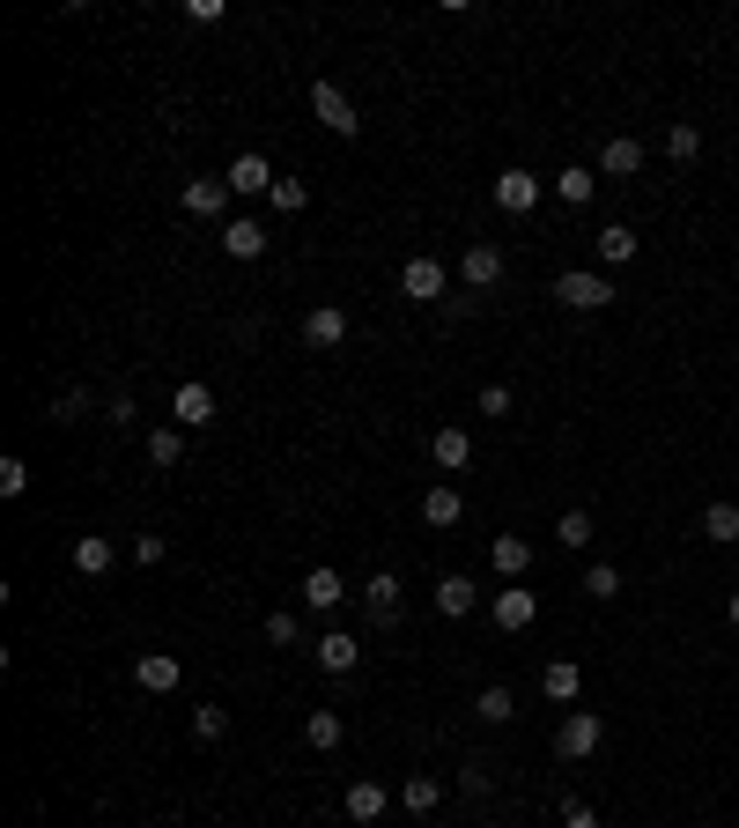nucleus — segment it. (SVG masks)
Returning a JSON list of instances; mask_svg holds the SVG:
<instances>
[{
  "label": "nucleus",
  "mask_w": 739,
  "mask_h": 828,
  "mask_svg": "<svg viewBox=\"0 0 739 828\" xmlns=\"http://www.w3.org/2000/svg\"><path fill=\"white\" fill-rule=\"evenodd\" d=\"M599 747H607V725H599V710H569L563 732H555V755H563V762H591Z\"/></svg>",
  "instance_id": "1"
},
{
  "label": "nucleus",
  "mask_w": 739,
  "mask_h": 828,
  "mask_svg": "<svg viewBox=\"0 0 739 828\" xmlns=\"http://www.w3.org/2000/svg\"><path fill=\"white\" fill-rule=\"evenodd\" d=\"M555 304H569V311H607V304H614V282H607V274H577V267H569L563 282H555Z\"/></svg>",
  "instance_id": "2"
},
{
  "label": "nucleus",
  "mask_w": 739,
  "mask_h": 828,
  "mask_svg": "<svg viewBox=\"0 0 739 828\" xmlns=\"http://www.w3.org/2000/svg\"><path fill=\"white\" fill-rule=\"evenodd\" d=\"M311 112H319V126L325 134H341V141H355V126H363L355 119V104H347L333 82H311Z\"/></svg>",
  "instance_id": "3"
},
{
  "label": "nucleus",
  "mask_w": 739,
  "mask_h": 828,
  "mask_svg": "<svg viewBox=\"0 0 739 828\" xmlns=\"http://www.w3.org/2000/svg\"><path fill=\"white\" fill-rule=\"evenodd\" d=\"M443 289H451L443 259H407V267H399V296H415V304H443Z\"/></svg>",
  "instance_id": "4"
},
{
  "label": "nucleus",
  "mask_w": 739,
  "mask_h": 828,
  "mask_svg": "<svg viewBox=\"0 0 739 828\" xmlns=\"http://www.w3.org/2000/svg\"><path fill=\"white\" fill-rule=\"evenodd\" d=\"M363 614L377 622V629H399V614H407V607H399V577H393V570H377V577L363 585Z\"/></svg>",
  "instance_id": "5"
},
{
  "label": "nucleus",
  "mask_w": 739,
  "mask_h": 828,
  "mask_svg": "<svg viewBox=\"0 0 739 828\" xmlns=\"http://www.w3.org/2000/svg\"><path fill=\"white\" fill-rule=\"evenodd\" d=\"M489 614H495V629H533V622H540V599H533V592H525V585H511V592H495V599H489Z\"/></svg>",
  "instance_id": "6"
},
{
  "label": "nucleus",
  "mask_w": 739,
  "mask_h": 828,
  "mask_svg": "<svg viewBox=\"0 0 739 828\" xmlns=\"http://www.w3.org/2000/svg\"><path fill=\"white\" fill-rule=\"evenodd\" d=\"M495 208H503V215H533V208H540V178L533 171H503L495 178Z\"/></svg>",
  "instance_id": "7"
},
{
  "label": "nucleus",
  "mask_w": 739,
  "mask_h": 828,
  "mask_svg": "<svg viewBox=\"0 0 739 828\" xmlns=\"http://www.w3.org/2000/svg\"><path fill=\"white\" fill-rule=\"evenodd\" d=\"M133 681H141L148 696H171V688L185 681V666H178L171 651H141V658H133Z\"/></svg>",
  "instance_id": "8"
},
{
  "label": "nucleus",
  "mask_w": 739,
  "mask_h": 828,
  "mask_svg": "<svg viewBox=\"0 0 739 828\" xmlns=\"http://www.w3.org/2000/svg\"><path fill=\"white\" fill-rule=\"evenodd\" d=\"M459 282H467V289H495V282H503V252H495V244H467V252H459Z\"/></svg>",
  "instance_id": "9"
},
{
  "label": "nucleus",
  "mask_w": 739,
  "mask_h": 828,
  "mask_svg": "<svg viewBox=\"0 0 739 828\" xmlns=\"http://www.w3.org/2000/svg\"><path fill=\"white\" fill-rule=\"evenodd\" d=\"M489 562H495V577H511V585H525V570H533V540L495 533V540H489Z\"/></svg>",
  "instance_id": "10"
},
{
  "label": "nucleus",
  "mask_w": 739,
  "mask_h": 828,
  "mask_svg": "<svg viewBox=\"0 0 739 828\" xmlns=\"http://www.w3.org/2000/svg\"><path fill=\"white\" fill-rule=\"evenodd\" d=\"M171 414H178V429H207V422H215V392L193 378V385L171 392Z\"/></svg>",
  "instance_id": "11"
},
{
  "label": "nucleus",
  "mask_w": 739,
  "mask_h": 828,
  "mask_svg": "<svg viewBox=\"0 0 739 828\" xmlns=\"http://www.w3.org/2000/svg\"><path fill=\"white\" fill-rule=\"evenodd\" d=\"M341 341H347V311H341V304L303 311V348H341Z\"/></svg>",
  "instance_id": "12"
},
{
  "label": "nucleus",
  "mask_w": 739,
  "mask_h": 828,
  "mask_svg": "<svg viewBox=\"0 0 739 828\" xmlns=\"http://www.w3.org/2000/svg\"><path fill=\"white\" fill-rule=\"evenodd\" d=\"M222 252H229V259H259V252H267V222L229 215L222 222Z\"/></svg>",
  "instance_id": "13"
},
{
  "label": "nucleus",
  "mask_w": 739,
  "mask_h": 828,
  "mask_svg": "<svg viewBox=\"0 0 739 828\" xmlns=\"http://www.w3.org/2000/svg\"><path fill=\"white\" fill-rule=\"evenodd\" d=\"M459 518H467V496H459L451 481H437L429 496H421V526H437V533H451Z\"/></svg>",
  "instance_id": "14"
},
{
  "label": "nucleus",
  "mask_w": 739,
  "mask_h": 828,
  "mask_svg": "<svg viewBox=\"0 0 739 828\" xmlns=\"http://www.w3.org/2000/svg\"><path fill=\"white\" fill-rule=\"evenodd\" d=\"M311 658H319L325 673H355V666H363V644H355V636H341V629H325L319 644H311Z\"/></svg>",
  "instance_id": "15"
},
{
  "label": "nucleus",
  "mask_w": 739,
  "mask_h": 828,
  "mask_svg": "<svg viewBox=\"0 0 739 828\" xmlns=\"http://www.w3.org/2000/svg\"><path fill=\"white\" fill-rule=\"evenodd\" d=\"M429 459H437L443 474H467V466H473V437L451 422V429H437V437H429Z\"/></svg>",
  "instance_id": "16"
},
{
  "label": "nucleus",
  "mask_w": 739,
  "mask_h": 828,
  "mask_svg": "<svg viewBox=\"0 0 739 828\" xmlns=\"http://www.w3.org/2000/svg\"><path fill=\"white\" fill-rule=\"evenodd\" d=\"M222 178H229V193H274V163H267V156H251V148Z\"/></svg>",
  "instance_id": "17"
},
{
  "label": "nucleus",
  "mask_w": 739,
  "mask_h": 828,
  "mask_svg": "<svg viewBox=\"0 0 739 828\" xmlns=\"http://www.w3.org/2000/svg\"><path fill=\"white\" fill-rule=\"evenodd\" d=\"M341 814H347V821H355V828H370V821H377V814H385V784H347V792H341Z\"/></svg>",
  "instance_id": "18"
},
{
  "label": "nucleus",
  "mask_w": 739,
  "mask_h": 828,
  "mask_svg": "<svg viewBox=\"0 0 739 828\" xmlns=\"http://www.w3.org/2000/svg\"><path fill=\"white\" fill-rule=\"evenodd\" d=\"M599 171H607V178H636L643 171V141H636V134H614V141L599 148Z\"/></svg>",
  "instance_id": "19"
},
{
  "label": "nucleus",
  "mask_w": 739,
  "mask_h": 828,
  "mask_svg": "<svg viewBox=\"0 0 739 828\" xmlns=\"http://www.w3.org/2000/svg\"><path fill=\"white\" fill-rule=\"evenodd\" d=\"M473 607H481V592H473V577H443V585H437V614H443V622H467Z\"/></svg>",
  "instance_id": "20"
},
{
  "label": "nucleus",
  "mask_w": 739,
  "mask_h": 828,
  "mask_svg": "<svg viewBox=\"0 0 739 828\" xmlns=\"http://www.w3.org/2000/svg\"><path fill=\"white\" fill-rule=\"evenodd\" d=\"M229 178H185V215H222Z\"/></svg>",
  "instance_id": "21"
},
{
  "label": "nucleus",
  "mask_w": 739,
  "mask_h": 828,
  "mask_svg": "<svg viewBox=\"0 0 739 828\" xmlns=\"http://www.w3.org/2000/svg\"><path fill=\"white\" fill-rule=\"evenodd\" d=\"M473 718H481V725H511V718H517V696H511L503 681H489L481 696H473Z\"/></svg>",
  "instance_id": "22"
},
{
  "label": "nucleus",
  "mask_w": 739,
  "mask_h": 828,
  "mask_svg": "<svg viewBox=\"0 0 739 828\" xmlns=\"http://www.w3.org/2000/svg\"><path fill=\"white\" fill-rule=\"evenodd\" d=\"M703 540L732 548V540H739V503H725V496H717V503H703Z\"/></svg>",
  "instance_id": "23"
},
{
  "label": "nucleus",
  "mask_w": 739,
  "mask_h": 828,
  "mask_svg": "<svg viewBox=\"0 0 739 828\" xmlns=\"http://www.w3.org/2000/svg\"><path fill=\"white\" fill-rule=\"evenodd\" d=\"M111 555H119V548H111L104 533H82V540H74V570H82V577H104V570H111Z\"/></svg>",
  "instance_id": "24"
},
{
  "label": "nucleus",
  "mask_w": 739,
  "mask_h": 828,
  "mask_svg": "<svg viewBox=\"0 0 739 828\" xmlns=\"http://www.w3.org/2000/svg\"><path fill=\"white\" fill-rule=\"evenodd\" d=\"M303 740H311V747H319V755H333V747H341V740H347L341 710H311V718H303Z\"/></svg>",
  "instance_id": "25"
},
{
  "label": "nucleus",
  "mask_w": 739,
  "mask_h": 828,
  "mask_svg": "<svg viewBox=\"0 0 739 828\" xmlns=\"http://www.w3.org/2000/svg\"><path fill=\"white\" fill-rule=\"evenodd\" d=\"M540 688H547V703H577V658H547Z\"/></svg>",
  "instance_id": "26"
},
{
  "label": "nucleus",
  "mask_w": 739,
  "mask_h": 828,
  "mask_svg": "<svg viewBox=\"0 0 739 828\" xmlns=\"http://www.w3.org/2000/svg\"><path fill=\"white\" fill-rule=\"evenodd\" d=\"M341 592H347V585H341V570H311V577H303V607H319V614H325V607H341Z\"/></svg>",
  "instance_id": "27"
},
{
  "label": "nucleus",
  "mask_w": 739,
  "mask_h": 828,
  "mask_svg": "<svg viewBox=\"0 0 739 828\" xmlns=\"http://www.w3.org/2000/svg\"><path fill=\"white\" fill-rule=\"evenodd\" d=\"M148 459H156L163 474H171V466L185 459V429H178V422H163V429H148Z\"/></svg>",
  "instance_id": "28"
},
{
  "label": "nucleus",
  "mask_w": 739,
  "mask_h": 828,
  "mask_svg": "<svg viewBox=\"0 0 739 828\" xmlns=\"http://www.w3.org/2000/svg\"><path fill=\"white\" fill-rule=\"evenodd\" d=\"M599 259H607V267L636 259V230H629V222H607V230H599Z\"/></svg>",
  "instance_id": "29"
},
{
  "label": "nucleus",
  "mask_w": 739,
  "mask_h": 828,
  "mask_svg": "<svg viewBox=\"0 0 739 828\" xmlns=\"http://www.w3.org/2000/svg\"><path fill=\"white\" fill-rule=\"evenodd\" d=\"M665 156H673V163H695V156H703V134H695V119H673V126H665Z\"/></svg>",
  "instance_id": "30"
},
{
  "label": "nucleus",
  "mask_w": 739,
  "mask_h": 828,
  "mask_svg": "<svg viewBox=\"0 0 739 828\" xmlns=\"http://www.w3.org/2000/svg\"><path fill=\"white\" fill-rule=\"evenodd\" d=\"M437 799H443L437 777H407L399 784V806H407V814H437Z\"/></svg>",
  "instance_id": "31"
},
{
  "label": "nucleus",
  "mask_w": 739,
  "mask_h": 828,
  "mask_svg": "<svg viewBox=\"0 0 739 828\" xmlns=\"http://www.w3.org/2000/svg\"><path fill=\"white\" fill-rule=\"evenodd\" d=\"M555 193H563V200H569V208H585V200H591V193H599V178H591V171H585V163H569V171H555Z\"/></svg>",
  "instance_id": "32"
},
{
  "label": "nucleus",
  "mask_w": 739,
  "mask_h": 828,
  "mask_svg": "<svg viewBox=\"0 0 739 828\" xmlns=\"http://www.w3.org/2000/svg\"><path fill=\"white\" fill-rule=\"evenodd\" d=\"M267 208H274V215H303V208H311V193H303V178H274Z\"/></svg>",
  "instance_id": "33"
},
{
  "label": "nucleus",
  "mask_w": 739,
  "mask_h": 828,
  "mask_svg": "<svg viewBox=\"0 0 739 828\" xmlns=\"http://www.w3.org/2000/svg\"><path fill=\"white\" fill-rule=\"evenodd\" d=\"M267 644H281V651H296V644H303V614L274 607V614H267Z\"/></svg>",
  "instance_id": "34"
},
{
  "label": "nucleus",
  "mask_w": 739,
  "mask_h": 828,
  "mask_svg": "<svg viewBox=\"0 0 739 828\" xmlns=\"http://www.w3.org/2000/svg\"><path fill=\"white\" fill-rule=\"evenodd\" d=\"M585 599H621V570L614 562H591L585 570Z\"/></svg>",
  "instance_id": "35"
},
{
  "label": "nucleus",
  "mask_w": 739,
  "mask_h": 828,
  "mask_svg": "<svg viewBox=\"0 0 739 828\" xmlns=\"http://www.w3.org/2000/svg\"><path fill=\"white\" fill-rule=\"evenodd\" d=\"M222 732H229V710H222V703H200V710H193V740H207V747H215Z\"/></svg>",
  "instance_id": "36"
},
{
  "label": "nucleus",
  "mask_w": 739,
  "mask_h": 828,
  "mask_svg": "<svg viewBox=\"0 0 739 828\" xmlns=\"http://www.w3.org/2000/svg\"><path fill=\"white\" fill-rule=\"evenodd\" d=\"M555 540L563 548H591V511H563L555 518Z\"/></svg>",
  "instance_id": "37"
},
{
  "label": "nucleus",
  "mask_w": 739,
  "mask_h": 828,
  "mask_svg": "<svg viewBox=\"0 0 739 828\" xmlns=\"http://www.w3.org/2000/svg\"><path fill=\"white\" fill-rule=\"evenodd\" d=\"M30 488V466L23 459H0V496H23Z\"/></svg>",
  "instance_id": "38"
},
{
  "label": "nucleus",
  "mask_w": 739,
  "mask_h": 828,
  "mask_svg": "<svg viewBox=\"0 0 739 828\" xmlns=\"http://www.w3.org/2000/svg\"><path fill=\"white\" fill-rule=\"evenodd\" d=\"M82 407H89V392H82V385H74V392H60V400H52V422H74Z\"/></svg>",
  "instance_id": "39"
},
{
  "label": "nucleus",
  "mask_w": 739,
  "mask_h": 828,
  "mask_svg": "<svg viewBox=\"0 0 739 828\" xmlns=\"http://www.w3.org/2000/svg\"><path fill=\"white\" fill-rule=\"evenodd\" d=\"M459 792L481 799V792H489V762H467V769H459Z\"/></svg>",
  "instance_id": "40"
},
{
  "label": "nucleus",
  "mask_w": 739,
  "mask_h": 828,
  "mask_svg": "<svg viewBox=\"0 0 739 828\" xmlns=\"http://www.w3.org/2000/svg\"><path fill=\"white\" fill-rule=\"evenodd\" d=\"M133 562H141V570H156V562H163V533H141V540H133Z\"/></svg>",
  "instance_id": "41"
},
{
  "label": "nucleus",
  "mask_w": 739,
  "mask_h": 828,
  "mask_svg": "<svg viewBox=\"0 0 739 828\" xmlns=\"http://www.w3.org/2000/svg\"><path fill=\"white\" fill-rule=\"evenodd\" d=\"M133 414H141V407H133V400H126V392H119V400L104 407V422H111V429H133Z\"/></svg>",
  "instance_id": "42"
},
{
  "label": "nucleus",
  "mask_w": 739,
  "mask_h": 828,
  "mask_svg": "<svg viewBox=\"0 0 739 828\" xmlns=\"http://www.w3.org/2000/svg\"><path fill=\"white\" fill-rule=\"evenodd\" d=\"M481 414H511V385H481Z\"/></svg>",
  "instance_id": "43"
},
{
  "label": "nucleus",
  "mask_w": 739,
  "mask_h": 828,
  "mask_svg": "<svg viewBox=\"0 0 739 828\" xmlns=\"http://www.w3.org/2000/svg\"><path fill=\"white\" fill-rule=\"evenodd\" d=\"M563 828H599V814H591L585 799H569V806H563Z\"/></svg>",
  "instance_id": "44"
},
{
  "label": "nucleus",
  "mask_w": 739,
  "mask_h": 828,
  "mask_svg": "<svg viewBox=\"0 0 739 828\" xmlns=\"http://www.w3.org/2000/svg\"><path fill=\"white\" fill-rule=\"evenodd\" d=\"M725 622H732V629H739V592H732V599H725Z\"/></svg>",
  "instance_id": "45"
}]
</instances>
